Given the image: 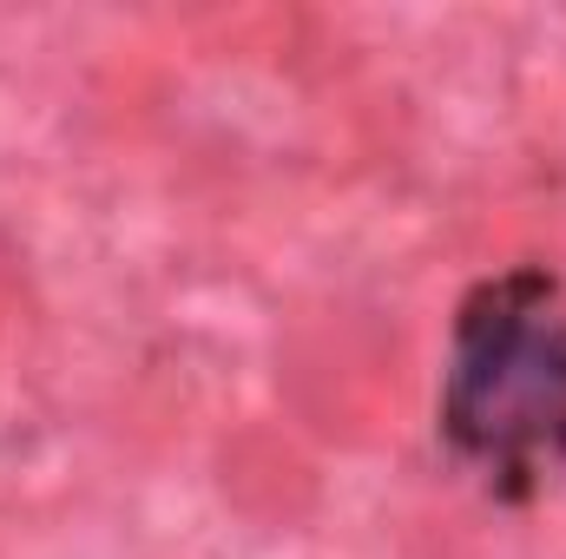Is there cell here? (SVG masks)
Masks as SVG:
<instances>
[{
    "mask_svg": "<svg viewBox=\"0 0 566 559\" xmlns=\"http://www.w3.org/2000/svg\"><path fill=\"white\" fill-rule=\"evenodd\" d=\"M448 434L514 481H534L566 454V303L547 277L474 289L454 336Z\"/></svg>",
    "mask_w": 566,
    "mask_h": 559,
    "instance_id": "cell-1",
    "label": "cell"
},
{
    "mask_svg": "<svg viewBox=\"0 0 566 559\" xmlns=\"http://www.w3.org/2000/svg\"><path fill=\"white\" fill-rule=\"evenodd\" d=\"M416 389L409 336L363 303L310 309L277 342V395L316 441L336 447H376L402 428Z\"/></svg>",
    "mask_w": 566,
    "mask_h": 559,
    "instance_id": "cell-2",
    "label": "cell"
},
{
    "mask_svg": "<svg viewBox=\"0 0 566 559\" xmlns=\"http://www.w3.org/2000/svg\"><path fill=\"white\" fill-rule=\"evenodd\" d=\"M218 494L238 520L251 527H303L323 500V474L316 461L283 434L277 421H238L224 441H218Z\"/></svg>",
    "mask_w": 566,
    "mask_h": 559,
    "instance_id": "cell-3",
    "label": "cell"
},
{
    "mask_svg": "<svg viewBox=\"0 0 566 559\" xmlns=\"http://www.w3.org/2000/svg\"><path fill=\"white\" fill-rule=\"evenodd\" d=\"M33 309V271H27V251L0 231V323L27 316Z\"/></svg>",
    "mask_w": 566,
    "mask_h": 559,
    "instance_id": "cell-4",
    "label": "cell"
}]
</instances>
